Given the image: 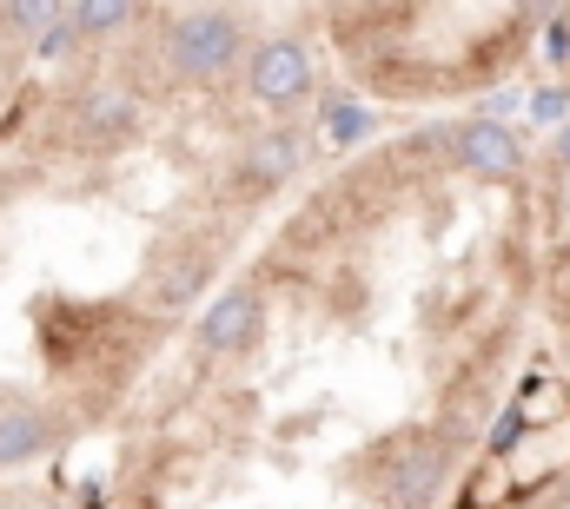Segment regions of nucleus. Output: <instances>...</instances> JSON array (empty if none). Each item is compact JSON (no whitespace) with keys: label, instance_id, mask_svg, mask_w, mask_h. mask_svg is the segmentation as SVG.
<instances>
[{"label":"nucleus","instance_id":"1","mask_svg":"<svg viewBox=\"0 0 570 509\" xmlns=\"http://www.w3.org/2000/svg\"><path fill=\"white\" fill-rule=\"evenodd\" d=\"M239 60V20L233 13H179L173 20V67L186 80H219Z\"/></svg>","mask_w":570,"mask_h":509},{"label":"nucleus","instance_id":"2","mask_svg":"<svg viewBox=\"0 0 570 509\" xmlns=\"http://www.w3.org/2000/svg\"><path fill=\"white\" fill-rule=\"evenodd\" d=\"M312 93V53H305V40H266L259 53H253V100H266V107H292V100H305Z\"/></svg>","mask_w":570,"mask_h":509},{"label":"nucleus","instance_id":"3","mask_svg":"<svg viewBox=\"0 0 570 509\" xmlns=\"http://www.w3.org/2000/svg\"><path fill=\"white\" fill-rule=\"evenodd\" d=\"M451 152H458L471 172H484V179H511V172L524 166V146H518V132L504 127L498 113H491V120H471V127L451 139Z\"/></svg>","mask_w":570,"mask_h":509},{"label":"nucleus","instance_id":"4","mask_svg":"<svg viewBox=\"0 0 570 509\" xmlns=\"http://www.w3.org/2000/svg\"><path fill=\"white\" fill-rule=\"evenodd\" d=\"M253 331H259V291H219L213 298V311L199 318V345L206 351H246L253 345Z\"/></svg>","mask_w":570,"mask_h":509},{"label":"nucleus","instance_id":"5","mask_svg":"<svg viewBox=\"0 0 570 509\" xmlns=\"http://www.w3.org/2000/svg\"><path fill=\"white\" fill-rule=\"evenodd\" d=\"M444 463H451V457H438V450L405 457V463L392 470V503H399V509H425L431 497L444 490Z\"/></svg>","mask_w":570,"mask_h":509},{"label":"nucleus","instance_id":"6","mask_svg":"<svg viewBox=\"0 0 570 509\" xmlns=\"http://www.w3.org/2000/svg\"><path fill=\"white\" fill-rule=\"evenodd\" d=\"M47 437H53V423L40 417V410H0V470H13V463H27V457H40L47 450Z\"/></svg>","mask_w":570,"mask_h":509},{"label":"nucleus","instance_id":"7","mask_svg":"<svg viewBox=\"0 0 570 509\" xmlns=\"http://www.w3.org/2000/svg\"><path fill=\"white\" fill-rule=\"evenodd\" d=\"M140 120V107L120 93V87H100V93H87V107H80V127L94 132V139H120V132H134Z\"/></svg>","mask_w":570,"mask_h":509},{"label":"nucleus","instance_id":"8","mask_svg":"<svg viewBox=\"0 0 570 509\" xmlns=\"http://www.w3.org/2000/svg\"><path fill=\"white\" fill-rule=\"evenodd\" d=\"M298 159H305V146H298V132H266V139L253 146V159H246V172H253L259 186H273V179H292V172H298Z\"/></svg>","mask_w":570,"mask_h":509},{"label":"nucleus","instance_id":"9","mask_svg":"<svg viewBox=\"0 0 570 509\" xmlns=\"http://www.w3.org/2000/svg\"><path fill=\"white\" fill-rule=\"evenodd\" d=\"M134 7H140V0H73V33H87V40L120 33V27L134 20Z\"/></svg>","mask_w":570,"mask_h":509},{"label":"nucleus","instance_id":"10","mask_svg":"<svg viewBox=\"0 0 570 509\" xmlns=\"http://www.w3.org/2000/svg\"><path fill=\"white\" fill-rule=\"evenodd\" d=\"M318 132H325V146H332V152H345V146H358V139L372 132V113H365L358 100H332Z\"/></svg>","mask_w":570,"mask_h":509},{"label":"nucleus","instance_id":"11","mask_svg":"<svg viewBox=\"0 0 570 509\" xmlns=\"http://www.w3.org/2000/svg\"><path fill=\"white\" fill-rule=\"evenodd\" d=\"M199 285H206V265H199V258H193V265H186V271H173V278H166V285H159V305H186V298H193V291H199Z\"/></svg>","mask_w":570,"mask_h":509},{"label":"nucleus","instance_id":"12","mask_svg":"<svg viewBox=\"0 0 570 509\" xmlns=\"http://www.w3.org/2000/svg\"><path fill=\"white\" fill-rule=\"evenodd\" d=\"M13 7V27L20 33H40L47 20H60V0H7Z\"/></svg>","mask_w":570,"mask_h":509},{"label":"nucleus","instance_id":"13","mask_svg":"<svg viewBox=\"0 0 570 509\" xmlns=\"http://www.w3.org/2000/svg\"><path fill=\"white\" fill-rule=\"evenodd\" d=\"M564 113H570V87H544L531 100V120H564Z\"/></svg>","mask_w":570,"mask_h":509},{"label":"nucleus","instance_id":"14","mask_svg":"<svg viewBox=\"0 0 570 509\" xmlns=\"http://www.w3.org/2000/svg\"><path fill=\"white\" fill-rule=\"evenodd\" d=\"M544 47H551V60H570V27H551Z\"/></svg>","mask_w":570,"mask_h":509},{"label":"nucleus","instance_id":"15","mask_svg":"<svg viewBox=\"0 0 570 509\" xmlns=\"http://www.w3.org/2000/svg\"><path fill=\"white\" fill-rule=\"evenodd\" d=\"M551 159H558V166H570V127H558V139H551Z\"/></svg>","mask_w":570,"mask_h":509}]
</instances>
